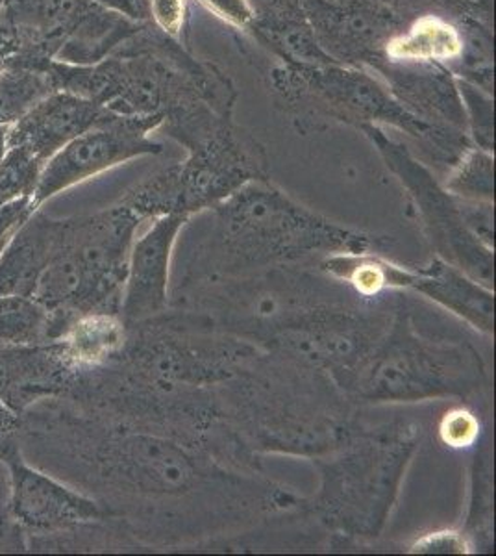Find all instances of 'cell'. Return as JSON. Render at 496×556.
I'll return each instance as SVG.
<instances>
[{"mask_svg":"<svg viewBox=\"0 0 496 556\" xmlns=\"http://www.w3.org/2000/svg\"><path fill=\"white\" fill-rule=\"evenodd\" d=\"M160 127L162 119L157 117H120L107 112L99 125L69 141L44 164L31 203L41 208L58 193L117 165L162 154L164 146L151 136Z\"/></svg>","mask_w":496,"mask_h":556,"instance_id":"obj_14","label":"cell"},{"mask_svg":"<svg viewBox=\"0 0 496 556\" xmlns=\"http://www.w3.org/2000/svg\"><path fill=\"white\" fill-rule=\"evenodd\" d=\"M489 384L484 358L471 343L421 334L400 299L390 327L359 366L346 395L358 406L474 401L484 397Z\"/></svg>","mask_w":496,"mask_h":556,"instance_id":"obj_7","label":"cell"},{"mask_svg":"<svg viewBox=\"0 0 496 556\" xmlns=\"http://www.w3.org/2000/svg\"><path fill=\"white\" fill-rule=\"evenodd\" d=\"M80 374L63 356L56 342L0 349V403L25 416L73 390Z\"/></svg>","mask_w":496,"mask_h":556,"instance_id":"obj_18","label":"cell"},{"mask_svg":"<svg viewBox=\"0 0 496 556\" xmlns=\"http://www.w3.org/2000/svg\"><path fill=\"white\" fill-rule=\"evenodd\" d=\"M409 553H428V555L458 553V555H463V553H472V551L461 531L450 529V531L428 532L424 536L417 538L409 547Z\"/></svg>","mask_w":496,"mask_h":556,"instance_id":"obj_37","label":"cell"},{"mask_svg":"<svg viewBox=\"0 0 496 556\" xmlns=\"http://www.w3.org/2000/svg\"><path fill=\"white\" fill-rule=\"evenodd\" d=\"M23 455V416L0 403V462L15 460Z\"/></svg>","mask_w":496,"mask_h":556,"instance_id":"obj_39","label":"cell"},{"mask_svg":"<svg viewBox=\"0 0 496 556\" xmlns=\"http://www.w3.org/2000/svg\"><path fill=\"white\" fill-rule=\"evenodd\" d=\"M480 419L467 406H456L445 412L440 421L441 442L453 450H467L480 440Z\"/></svg>","mask_w":496,"mask_h":556,"instance_id":"obj_35","label":"cell"},{"mask_svg":"<svg viewBox=\"0 0 496 556\" xmlns=\"http://www.w3.org/2000/svg\"><path fill=\"white\" fill-rule=\"evenodd\" d=\"M275 106L288 115L302 136L327 132L328 128L380 127L406 134L421 147L419 159L427 165L450 169L472 146L466 132L435 127L411 114L371 71L333 64L277 62L267 73Z\"/></svg>","mask_w":496,"mask_h":556,"instance_id":"obj_6","label":"cell"},{"mask_svg":"<svg viewBox=\"0 0 496 556\" xmlns=\"http://www.w3.org/2000/svg\"><path fill=\"white\" fill-rule=\"evenodd\" d=\"M8 2H10V0H0V12L7 8Z\"/></svg>","mask_w":496,"mask_h":556,"instance_id":"obj_42","label":"cell"},{"mask_svg":"<svg viewBox=\"0 0 496 556\" xmlns=\"http://www.w3.org/2000/svg\"><path fill=\"white\" fill-rule=\"evenodd\" d=\"M421 440V424L414 419L396 417L374 427L359 421L345 442L311 460L319 488L296 510L341 544L377 542Z\"/></svg>","mask_w":496,"mask_h":556,"instance_id":"obj_5","label":"cell"},{"mask_svg":"<svg viewBox=\"0 0 496 556\" xmlns=\"http://www.w3.org/2000/svg\"><path fill=\"white\" fill-rule=\"evenodd\" d=\"M461 534L467 538L472 553L493 547V462L491 451H478L472 462L471 503Z\"/></svg>","mask_w":496,"mask_h":556,"instance_id":"obj_29","label":"cell"},{"mask_svg":"<svg viewBox=\"0 0 496 556\" xmlns=\"http://www.w3.org/2000/svg\"><path fill=\"white\" fill-rule=\"evenodd\" d=\"M52 62L20 56L0 70V127H12L56 91L49 73Z\"/></svg>","mask_w":496,"mask_h":556,"instance_id":"obj_27","label":"cell"},{"mask_svg":"<svg viewBox=\"0 0 496 556\" xmlns=\"http://www.w3.org/2000/svg\"><path fill=\"white\" fill-rule=\"evenodd\" d=\"M390 8L404 20H414L422 13H440L459 23H478L493 28L495 0H372Z\"/></svg>","mask_w":496,"mask_h":556,"instance_id":"obj_31","label":"cell"},{"mask_svg":"<svg viewBox=\"0 0 496 556\" xmlns=\"http://www.w3.org/2000/svg\"><path fill=\"white\" fill-rule=\"evenodd\" d=\"M106 115V110L94 102L54 91L8 127L7 143L23 147L47 164L60 149L99 125Z\"/></svg>","mask_w":496,"mask_h":556,"instance_id":"obj_20","label":"cell"},{"mask_svg":"<svg viewBox=\"0 0 496 556\" xmlns=\"http://www.w3.org/2000/svg\"><path fill=\"white\" fill-rule=\"evenodd\" d=\"M2 15L41 54L73 65L99 64L145 25L91 0H10Z\"/></svg>","mask_w":496,"mask_h":556,"instance_id":"obj_12","label":"cell"},{"mask_svg":"<svg viewBox=\"0 0 496 556\" xmlns=\"http://www.w3.org/2000/svg\"><path fill=\"white\" fill-rule=\"evenodd\" d=\"M443 186L467 203H495V152L469 147L448 169Z\"/></svg>","mask_w":496,"mask_h":556,"instance_id":"obj_30","label":"cell"},{"mask_svg":"<svg viewBox=\"0 0 496 556\" xmlns=\"http://www.w3.org/2000/svg\"><path fill=\"white\" fill-rule=\"evenodd\" d=\"M459 96L467 115V132L472 146L495 152V104L493 96L458 78Z\"/></svg>","mask_w":496,"mask_h":556,"instance_id":"obj_34","label":"cell"},{"mask_svg":"<svg viewBox=\"0 0 496 556\" xmlns=\"http://www.w3.org/2000/svg\"><path fill=\"white\" fill-rule=\"evenodd\" d=\"M409 291L450 312L480 334H495V290L435 256L415 273Z\"/></svg>","mask_w":496,"mask_h":556,"instance_id":"obj_21","label":"cell"},{"mask_svg":"<svg viewBox=\"0 0 496 556\" xmlns=\"http://www.w3.org/2000/svg\"><path fill=\"white\" fill-rule=\"evenodd\" d=\"M91 2H94L97 7L112 10V12L123 13L128 20L149 23L147 8L141 0H91Z\"/></svg>","mask_w":496,"mask_h":556,"instance_id":"obj_41","label":"cell"},{"mask_svg":"<svg viewBox=\"0 0 496 556\" xmlns=\"http://www.w3.org/2000/svg\"><path fill=\"white\" fill-rule=\"evenodd\" d=\"M56 91L94 102L120 117H165L206 102L233 115L238 88L219 65L196 58L189 45L145 23L110 56L93 65L52 62Z\"/></svg>","mask_w":496,"mask_h":556,"instance_id":"obj_4","label":"cell"},{"mask_svg":"<svg viewBox=\"0 0 496 556\" xmlns=\"http://www.w3.org/2000/svg\"><path fill=\"white\" fill-rule=\"evenodd\" d=\"M358 299L325 275L317 262H308L193 286L173 293L170 306L196 312L222 332L264 349L270 336L296 317Z\"/></svg>","mask_w":496,"mask_h":556,"instance_id":"obj_8","label":"cell"},{"mask_svg":"<svg viewBox=\"0 0 496 556\" xmlns=\"http://www.w3.org/2000/svg\"><path fill=\"white\" fill-rule=\"evenodd\" d=\"M374 75L382 78L396 101L435 127L467 132V115L458 78L445 65L383 62ZM471 139V138H469Z\"/></svg>","mask_w":496,"mask_h":556,"instance_id":"obj_19","label":"cell"},{"mask_svg":"<svg viewBox=\"0 0 496 556\" xmlns=\"http://www.w3.org/2000/svg\"><path fill=\"white\" fill-rule=\"evenodd\" d=\"M317 267L364 301H378L391 293L409 291L417 273V269L395 264L374 251L328 254L317 262Z\"/></svg>","mask_w":496,"mask_h":556,"instance_id":"obj_26","label":"cell"},{"mask_svg":"<svg viewBox=\"0 0 496 556\" xmlns=\"http://www.w3.org/2000/svg\"><path fill=\"white\" fill-rule=\"evenodd\" d=\"M62 219L38 208L21 225L0 253V298H31L39 278L56 253Z\"/></svg>","mask_w":496,"mask_h":556,"instance_id":"obj_23","label":"cell"},{"mask_svg":"<svg viewBox=\"0 0 496 556\" xmlns=\"http://www.w3.org/2000/svg\"><path fill=\"white\" fill-rule=\"evenodd\" d=\"M315 41L333 64L374 71L408 20L372 0H304Z\"/></svg>","mask_w":496,"mask_h":556,"instance_id":"obj_16","label":"cell"},{"mask_svg":"<svg viewBox=\"0 0 496 556\" xmlns=\"http://www.w3.org/2000/svg\"><path fill=\"white\" fill-rule=\"evenodd\" d=\"M189 219L173 254V293L267 267L319 262L328 254L377 251L383 238L328 219L267 180L239 188ZM170 293V295H173Z\"/></svg>","mask_w":496,"mask_h":556,"instance_id":"obj_2","label":"cell"},{"mask_svg":"<svg viewBox=\"0 0 496 556\" xmlns=\"http://www.w3.org/2000/svg\"><path fill=\"white\" fill-rule=\"evenodd\" d=\"M191 217L170 212L152 219L138 235L128 256L120 317L126 325L145 321L169 311L170 271L178 236Z\"/></svg>","mask_w":496,"mask_h":556,"instance_id":"obj_17","label":"cell"},{"mask_svg":"<svg viewBox=\"0 0 496 556\" xmlns=\"http://www.w3.org/2000/svg\"><path fill=\"white\" fill-rule=\"evenodd\" d=\"M38 210L36 204L31 203V197H25L13 203L2 204L0 206V253L7 249L13 235L20 230L21 225Z\"/></svg>","mask_w":496,"mask_h":556,"instance_id":"obj_40","label":"cell"},{"mask_svg":"<svg viewBox=\"0 0 496 556\" xmlns=\"http://www.w3.org/2000/svg\"><path fill=\"white\" fill-rule=\"evenodd\" d=\"M398 303L400 295L391 293L378 301L358 299L321 306L270 336L264 351L319 369L346 393L359 366L390 327Z\"/></svg>","mask_w":496,"mask_h":556,"instance_id":"obj_10","label":"cell"},{"mask_svg":"<svg viewBox=\"0 0 496 556\" xmlns=\"http://www.w3.org/2000/svg\"><path fill=\"white\" fill-rule=\"evenodd\" d=\"M7 468V519L17 525L25 538L56 536L114 519L91 495L34 466L23 455L8 462Z\"/></svg>","mask_w":496,"mask_h":556,"instance_id":"obj_15","label":"cell"},{"mask_svg":"<svg viewBox=\"0 0 496 556\" xmlns=\"http://www.w3.org/2000/svg\"><path fill=\"white\" fill-rule=\"evenodd\" d=\"M219 429L246 455L319 458L359 424L358 405L330 377L285 354L262 353L215 390Z\"/></svg>","mask_w":496,"mask_h":556,"instance_id":"obj_3","label":"cell"},{"mask_svg":"<svg viewBox=\"0 0 496 556\" xmlns=\"http://www.w3.org/2000/svg\"><path fill=\"white\" fill-rule=\"evenodd\" d=\"M371 141L385 167L403 184L419 215L435 256L467 273L482 285L495 286V249L478 240L466 222L463 203L446 191L430 165L380 127L359 128Z\"/></svg>","mask_w":496,"mask_h":556,"instance_id":"obj_11","label":"cell"},{"mask_svg":"<svg viewBox=\"0 0 496 556\" xmlns=\"http://www.w3.org/2000/svg\"><path fill=\"white\" fill-rule=\"evenodd\" d=\"M128 325L115 312H86L71 316L54 342L78 374H89L114 362L125 349Z\"/></svg>","mask_w":496,"mask_h":556,"instance_id":"obj_25","label":"cell"},{"mask_svg":"<svg viewBox=\"0 0 496 556\" xmlns=\"http://www.w3.org/2000/svg\"><path fill=\"white\" fill-rule=\"evenodd\" d=\"M147 15L160 33L189 45L188 0H147Z\"/></svg>","mask_w":496,"mask_h":556,"instance_id":"obj_36","label":"cell"},{"mask_svg":"<svg viewBox=\"0 0 496 556\" xmlns=\"http://www.w3.org/2000/svg\"><path fill=\"white\" fill-rule=\"evenodd\" d=\"M440 13H422L409 20L391 38L385 62L395 64L445 65L456 70L466 51V26Z\"/></svg>","mask_w":496,"mask_h":556,"instance_id":"obj_24","label":"cell"},{"mask_svg":"<svg viewBox=\"0 0 496 556\" xmlns=\"http://www.w3.org/2000/svg\"><path fill=\"white\" fill-rule=\"evenodd\" d=\"M141 2H143V4H145V8H147V0H141Z\"/></svg>","mask_w":496,"mask_h":556,"instance_id":"obj_43","label":"cell"},{"mask_svg":"<svg viewBox=\"0 0 496 556\" xmlns=\"http://www.w3.org/2000/svg\"><path fill=\"white\" fill-rule=\"evenodd\" d=\"M147 223L123 201L93 214L62 219V245L75 258L82 280L78 314H119L128 256Z\"/></svg>","mask_w":496,"mask_h":556,"instance_id":"obj_13","label":"cell"},{"mask_svg":"<svg viewBox=\"0 0 496 556\" xmlns=\"http://www.w3.org/2000/svg\"><path fill=\"white\" fill-rule=\"evenodd\" d=\"M58 338L56 314L34 298H0V349L41 345Z\"/></svg>","mask_w":496,"mask_h":556,"instance_id":"obj_28","label":"cell"},{"mask_svg":"<svg viewBox=\"0 0 496 556\" xmlns=\"http://www.w3.org/2000/svg\"><path fill=\"white\" fill-rule=\"evenodd\" d=\"M252 10L249 38L277 62L327 64L332 62L315 41L304 12V0H246Z\"/></svg>","mask_w":496,"mask_h":556,"instance_id":"obj_22","label":"cell"},{"mask_svg":"<svg viewBox=\"0 0 496 556\" xmlns=\"http://www.w3.org/2000/svg\"><path fill=\"white\" fill-rule=\"evenodd\" d=\"M123 203L136 210L145 222L156 217L178 212V178H176V164L154 173L151 177L136 184L132 190L120 197Z\"/></svg>","mask_w":496,"mask_h":556,"instance_id":"obj_32","label":"cell"},{"mask_svg":"<svg viewBox=\"0 0 496 556\" xmlns=\"http://www.w3.org/2000/svg\"><path fill=\"white\" fill-rule=\"evenodd\" d=\"M160 128L188 152L182 164H176L180 214L193 217L245 184L270 178L265 147L239 127L233 115L220 114L206 102L167 115Z\"/></svg>","mask_w":496,"mask_h":556,"instance_id":"obj_9","label":"cell"},{"mask_svg":"<svg viewBox=\"0 0 496 556\" xmlns=\"http://www.w3.org/2000/svg\"><path fill=\"white\" fill-rule=\"evenodd\" d=\"M217 20L230 26L236 33L249 36L252 28V10L246 0H196Z\"/></svg>","mask_w":496,"mask_h":556,"instance_id":"obj_38","label":"cell"},{"mask_svg":"<svg viewBox=\"0 0 496 556\" xmlns=\"http://www.w3.org/2000/svg\"><path fill=\"white\" fill-rule=\"evenodd\" d=\"M44 164L23 147H8L0 160V206L31 197Z\"/></svg>","mask_w":496,"mask_h":556,"instance_id":"obj_33","label":"cell"},{"mask_svg":"<svg viewBox=\"0 0 496 556\" xmlns=\"http://www.w3.org/2000/svg\"><path fill=\"white\" fill-rule=\"evenodd\" d=\"M25 447L44 460L34 466L99 501L136 545L238 536L302 503L265 471L236 468L206 443L88 416L62 399L26 412Z\"/></svg>","mask_w":496,"mask_h":556,"instance_id":"obj_1","label":"cell"}]
</instances>
